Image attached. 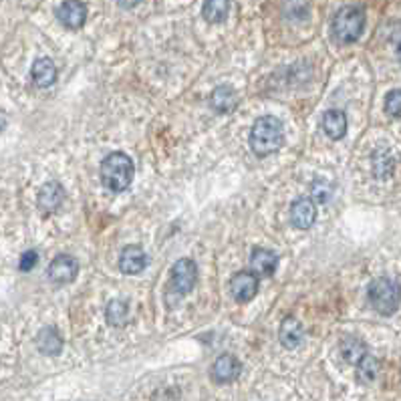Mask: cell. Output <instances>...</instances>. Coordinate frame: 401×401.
Listing matches in <instances>:
<instances>
[{
	"mask_svg": "<svg viewBox=\"0 0 401 401\" xmlns=\"http://www.w3.org/2000/svg\"><path fill=\"white\" fill-rule=\"evenodd\" d=\"M284 143V123L275 115L258 117L250 131V147L256 156H270Z\"/></svg>",
	"mask_w": 401,
	"mask_h": 401,
	"instance_id": "1",
	"label": "cell"
},
{
	"mask_svg": "<svg viewBox=\"0 0 401 401\" xmlns=\"http://www.w3.org/2000/svg\"><path fill=\"white\" fill-rule=\"evenodd\" d=\"M133 174H136L133 161L123 152L109 154L101 163V180H103L105 186L113 192L127 190L133 182Z\"/></svg>",
	"mask_w": 401,
	"mask_h": 401,
	"instance_id": "2",
	"label": "cell"
},
{
	"mask_svg": "<svg viewBox=\"0 0 401 401\" xmlns=\"http://www.w3.org/2000/svg\"><path fill=\"white\" fill-rule=\"evenodd\" d=\"M363 29H365V13L359 6H353V4L343 6L333 17V35L343 45L355 43L363 35Z\"/></svg>",
	"mask_w": 401,
	"mask_h": 401,
	"instance_id": "3",
	"label": "cell"
},
{
	"mask_svg": "<svg viewBox=\"0 0 401 401\" xmlns=\"http://www.w3.org/2000/svg\"><path fill=\"white\" fill-rule=\"evenodd\" d=\"M369 300L373 309L379 314H393L400 309L401 302V289L398 280L389 277H379L369 284Z\"/></svg>",
	"mask_w": 401,
	"mask_h": 401,
	"instance_id": "4",
	"label": "cell"
},
{
	"mask_svg": "<svg viewBox=\"0 0 401 401\" xmlns=\"http://www.w3.org/2000/svg\"><path fill=\"white\" fill-rule=\"evenodd\" d=\"M196 280H198L196 262L190 261V258H180L175 262L172 266V279H170V293H174V302L186 297L188 293H192Z\"/></svg>",
	"mask_w": 401,
	"mask_h": 401,
	"instance_id": "5",
	"label": "cell"
},
{
	"mask_svg": "<svg viewBox=\"0 0 401 401\" xmlns=\"http://www.w3.org/2000/svg\"><path fill=\"white\" fill-rule=\"evenodd\" d=\"M57 18L59 22L65 27V29H71V31H77L85 24L87 20V6L85 2L81 0H65L59 8H57Z\"/></svg>",
	"mask_w": 401,
	"mask_h": 401,
	"instance_id": "6",
	"label": "cell"
},
{
	"mask_svg": "<svg viewBox=\"0 0 401 401\" xmlns=\"http://www.w3.org/2000/svg\"><path fill=\"white\" fill-rule=\"evenodd\" d=\"M230 293L238 302L252 300L258 293V277H254L250 270H242V272L234 275L230 280Z\"/></svg>",
	"mask_w": 401,
	"mask_h": 401,
	"instance_id": "7",
	"label": "cell"
},
{
	"mask_svg": "<svg viewBox=\"0 0 401 401\" xmlns=\"http://www.w3.org/2000/svg\"><path fill=\"white\" fill-rule=\"evenodd\" d=\"M242 371V365L240 361L230 355V353H224L220 355L214 363H212V369H210V375L216 384H232Z\"/></svg>",
	"mask_w": 401,
	"mask_h": 401,
	"instance_id": "8",
	"label": "cell"
},
{
	"mask_svg": "<svg viewBox=\"0 0 401 401\" xmlns=\"http://www.w3.org/2000/svg\"><path fill=\"white\" fill-rule=\"evenodd\" d=\"M279 266V256L268 250V248H254L252 250V256H250V272L258 279H266V277H272L275 270Z\"/></svg>",
	"mask_w": 401,
	"mask_h": 401,
	"instance_id": "9",
	"label": "cell"
},
{
	"mask_svg": "<svg viewBox=\"0 0 401 401\" xmlns=\"http://www.w3.org/2000/svg\"><path fill=\"white\" fill-rule=\"evenodd\" d=\"M291 222L298 230H309L316 222V206L311 198H298L291 206Z\"/></svg>",
	"mask_w": 401,
	"mask_h": 401,
	"instance_id": "10",
	"label": "cell"
},
{
	"mask_svg": "<svg viewBox=\"0 0 401 401\" xmlns=\"http://www.w3.org/2000/svg\"><path fill=\"white\" fill-rule=\"evenodd\" d=\"M77 270H79V266H77V261L69 256V254H59L54 261L51 262V266H49V277H51L52 282H57V284H69L75 280L77 277Z\"/></svg>",
	"mask_w": 401,
	"mask_h": 401,
	"instance_id": "11",
	"label": "cell"
},
{
	"mask_svg": "<svg viewBox=\"0 0 401 401\" xmlns=\"http://www.w3.org/2000/svg\"><path fill=\"white\" fill-rule=\"evenodd\" d=\"M147 266V254L145 250L138 245H129L123 248L119 256V268L125 275H140L141 270Z\"/></svg>",
	"mask_w": 401,
	"mask_h": 401,
	"instance_id": "12",
	"label": "cell"
},
{
	"mask_svg": "<svg viewBox=\"0 0 401 401\" xmlns=\"http://www.w3.org/2000/svg\"><path fill=\"white\" fill-rule=\"evenodd\" d=\"M63 200H65V190L61 188V184L47 182L38 192V208L45 214H52L54 210L61 208Z\"/></svg>",
	"mask_w": 401,
	"mask_h": 401,
	"instance_id": "13",
	"label": "cell"
},
{
	"mask_svg": "<svg viewBox=\"0 0 401 401\" xmlns=\"http://www.w3.org/2000/svg\"><path fill=\"white\" fill-rule=\"evenodd\" d=\"M280 345L284 349H297L302 341V325L300 321L295 319V316H284V321L280 323V331H279Z\"/></svg>",
	"mask_w": 401,
	"mask_h": 401,
	"instance_id": "14",
	"label": "cell"
},
{
	"mask_svg": "<svg viewBox=\"0 0 401 401\" xmlns=\"http://www.w3.org/2000/svg\"><path fill=\"white\" fill-rule=\"evenodd\" d=\"M31 77H33L36 87H51L57 81V67L49 57L36 59L33 69H31Z\"/></svg>",
	"mask_w": 401,
	"mask_h": 401,
	"instance_id": "15",
	"label": "cell"
},
{
	"mask_svg": "<svg viewBox=\"0 0 401 401\" xmlns=\"http://www.w3.org/2000/svg\"><path fill=\"white\" fill-rule=\"evenodd\" d=\"M36 347L43 355L54 357L63 349V337L54 327H45L43 331L36 335Z\"/></svg>",
	"mask_w": 401,
	"mask_h": 401,
	"instance_id": "16",
	"label": "cell"
},
{
	"mask_svg": "<svg viewBox=\"0 0 401 401\" xmlns=\"http://www.w3.org/2000/svg\"><path fill=\"white\" fill-rule=\"evenodd\" d=\"M323 129L331 140H341L347 133V115L339 109H331L323 115Z\"/></svg>",
	"mask_w": 401,
	"mask_h": 401,
	"instance_id": "17",
	"label": "cell"
},
{
	"mask_svg": "<svg viewBox=\"0 0 401 401\" xmlns=\"http://www.w3.org/2000/svg\"><path fill=\"white\" fill-rule=\"evenodd\" d=\"M210 105L218 113H230L236 107V91L230 85H220L212 91L210 95Z\"/></svg>",
	"mask_w": 401,
	"mask_h": 401,
	"instance_id": "18",
	"label": "cell"
},
{
	"mask_svg": "<svg viewBox=\"0 0 401 401\" xmlns=\"http://www.w3.org/2000/svg\"><path fill=\"white\" fill-rule=\"evenodd\" d=\"M341 355H343V359H345L347 363L357 365L367 355L365 343L359 341V339H355V337H347V339H343V343H341Z\"/></svg>",
	"mask_w": 401,
	"mask_h": 401,
	"instance_id": "19",
	"label": "cell"
},
{
	"mask_svg": "<svg viewBox=\"0 0 401 401\" xmlns=\"http://www.w3.org/2000/svg\"><path fill=\"white\" fill-rule=\"evenodd\" d=\"M230 13V0H206L204 2V8H202V15L204 18L212 22V24H218V22H224Z\"/></svg>",
	"mask_w": 401,
	"mask_h": 401,
	"instance_id": "20",
	"label": "cell"
},
{
	"mask_svg": "<svg viewBox=\"0 0 401 401\" xmlns=\"http://www.w3.org/2000/svg\"><path fill=\"white\" fill-rule=\"evenodd\" d=\"M127 302H123V300H111L109 305H107V323L111 325V327H123L125 325V321H127Z\"/></svg>",
	"mask_w": 401,
	"mask_h": 401,
	"instance_id": "21",
	"label": "cell"
},
{
	"mask_svg": "<svg viewBox=\"0 0 401 401\" xmlns=\"http://www.w3.org/2000/svg\"><path fill=\"white\" fill-rule=\"evenodd\" d=\"M355 367H357V375H359V379L365 381V384L373 381V379L377 377V373H379V363H377V359H375L373 355H369V353H367L365 357H363Z\"/></svg>",
	"mask_w": 401,
	"mask_h": 401,
	"instance_id": "22",
	"label": "cell"
},
{
	"mask_svg": "<svg viewBox=\"0 0 401 401\" xmlns=\"http://www.w3.org/2000/svg\"><path fill=\"white\" fill-rule=\"evenodd\" d=\"M311 196H313L314 202H329V198L333 196V186L329 180H325V177H319V180H314L313 186H311Z\"/></svg>",
	"mask_w": 401,
	"mask_h": 401,
	"instance_id": "23",
	"label": "cell"
},
{
	"mask_svg": "<svg viewBox=\"0 0 401 401\" xmlns=\"http://www.w3.org/2000/svg\"><path fill=\"white\" fill-rule=\"evenodd\" d=\"M385 111L391 117H401V89H393L385 97Z\"/></svg>",
	"mask_w": 401,
	"mask_h": 401,
	"instance_id": "24",
	"label": "cell"
},
{
	"mask_svg": "<svg viewBox=\"0 0 401 401\" xmlns=\"http://www.w3.org/2000/svg\"><path fill=\"white\" fill-rule=\"evenodd\" d=\"M36 261H38V254H36L35 250H27V252L22 254V258H20L18 268H20L22 272H29V270H33V268H35Z\"/></svg>",
	"mask_w": 401,
	"mask_h": 401,
	"instance_id": "25",
	"label": "cell"
},
{
	"mask_svg": "<svg viewBox=\"0 0 401 401\" xmlns=\"http://www.w3.org/2000/svg\"><path fill=\"white\" fill-rule=\"evenodd\" d=\"M119 2V6H123V8H133V6H138L141 0H117Z\"/></svg>",
	"mask_w": 401,
	"mask_h": 401,
	"instance_id": "26",
	"label": "cell"
},
{
	"mask_svg": "<svg viewBox=\"0 0 401 401\" xmlns=\"http://www.w3.org/2000/svg\"><path fill=\"white\" fill-rule=\"evenodd\" d=\"M398 57H400V63H401V45H400V49H398Z\"/></svg>",
	"mask_w": 401,
	"mask_h": 401,
	"instance_id": "27",
	"label": "cell"
}]
</instances>
